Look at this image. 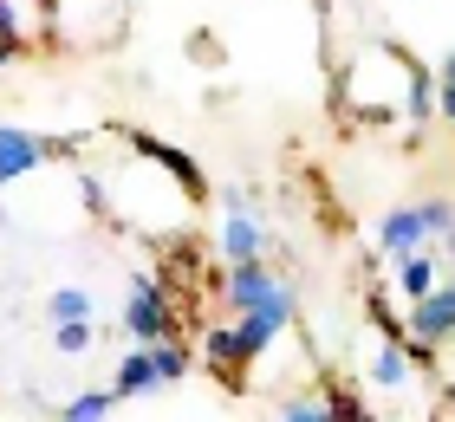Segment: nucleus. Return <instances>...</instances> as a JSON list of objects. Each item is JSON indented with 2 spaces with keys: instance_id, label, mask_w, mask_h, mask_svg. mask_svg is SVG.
<instances>
[{
  "instance_id": "nucleus-1",
  "label": "nucleus",
  "mask_w": 455,
  "mask_h": 422,
  "mask_svg": "<svg viewBox=\"0 0 455 422\" xmlns=\"http://www.w3.org/2000/svg\"><path fill=\"white\" fill-rule=\"evenodd\" d=\"M332 98L351 123L417 137L436 117V78L410 59L397 39H351L332 72Z\"/></svg>"
},
{
  "instance_id": "nucleus-2",
  "label": "nucleus",
  "mask_w": 455,
  "mask_h": 422,
  "mask_svg": "<svg viewBox=\"0 0 455 422\" xmlns=\"http://www.w3.org/2000/svg\"><path fill=\"white\" fill-rule=\"evenodd\" d=\"M351 364H358V377H364V390H378V396H423L429 384H423V357L410 351V338L397 331V319H371V325H358V338H351Z\"/></svg>"
},
{
  "instance_id": "nucleus-3",
  "label": "nucleus",
  "mask_w": 455,
  "mask_h": 422,
  "mask_svg": "<svg viewBox=\"0 0 455 422\" xmlns=\"http://www.w3.org/2000/svg\"><path fill=\"white\" fill-rule=\"evenodd\" d=\"M455 235V195L429 188V195H410V202H390L378 221H371V253L378 260H403V253H423V247H443Z\"/></svg>"
},
{
  "instance_id": "nucleus-4",
  "label": "nucleus",
  "mask_w": 455,
  "mask_h": 422,
  "mask_svg": "<svg viewBox=\"0 0 455 422\" xmlns=\"http://www.w3.org/2000/svg\"><path fill=\"white\" fill-rule=\"evenodd\" d=\"M215 299L228 312H267V319H280V325H299V312H306L299 280H293V273H280L274 260H235V267H221Z\"/></svg>"
},
{
  "instance_id": "nucleus-5",
  "label": "nucleus",
  "mask_w": 455,
  "mask_h": 422,
  "mask_svg": "<svg viewBox=\"0 0 455 422\" xmlns=\"http://www.w3.org/2000/svg\"><path fill=\"white\" fill-rule=\"evenodd\" d=\"M209 253L221 267H235V260H274V221L260 215L254 188H241V182L221 188V202L209 215Z\"/></svg>"
},
{
  "instance_id": "nucleus-6",
  "label": "nucleus",
  "mask_w": 455,
  "mask_h": 422,
  "mask_svg": "<svg viewBox=\"0 0 455 422\" xmlns=\"http://www.w3.org/2000/svg\"><path fill=\"white\" fill-rule=\"evenodd\" d=\"M182 292L163 280L156 267H131L124 273V306H117V331L131 345H150V338H176L182 331Z\"/></svg>"
},
{
  "instance_id": "nucleus-7",
  "label": "nucleus",
  "mask_w": 455,
  "mask_h": 422,
  "mask_svg": "<svg viewBox=\"0 0 455 422\" xmlns=\"http://www.w3.org/2000/svg\"><path fill=\"white\" fill-rule=\"evenodd\" d=\"M397 331L410 338V351H417L423 364H436V357L449 351V338H455V260H449V273L423 292V299H410L397 312Z\"/></svg>"
},
{
  "instance_id": "nucleus-8",
  "label": "nucleus",
  "mask_w": 455,
  "mask_h": 422,
  "mask_svg": "<svg viewBox=\"0 0 455 422\" xmlns=\"http://www.w3.org/2000/svg\"><path fill=\"white\" fill-rule=\"evenodd\" d=\"M52 156H66V143L46 131H27V123H0V188H13L20 176L46 169Z\"/></svg>"
},
{
  "instance_id": "nucleus-9",
  "label": "nucleus",
  "mask_w": 455,
  "mask_h": 422,
  "mask_svg": "<svg viewBox=\"0 0 455 422\" xmlns=\"http://www.w3.org/2000/svg\"><path fill=\"white\" fill-rule=\"evenodd\" d=\"M0 27L20 39V52L46 46V39H59V7L52 0H0Z\"/></svg>"
},
{
  "instance_id": "nucleus-10",
  "label": "nucleus",
  "mask_w": 455,
  "mask_h": 422,
  "mask_svg": "<svg viewBox=\"0 0 455 422\" xmlns=\"http://www.w3.org/2000/svg\"><path fill=\"white\" fill-rule=\"evenodd\" d=\"M111 390L124 396V403H131V396H156V390H163V377H156V357H150V345H131V351H117Z\"/></svg>"
},
{
  "instance_id": "nucleus-11",
  "label": "nucleus",
  "mask_w": 455,
  "mask_h": 422,
  "mask_svg": "<svg viewBox=\"0 0 455 422\" xmlns=\"http://www.w3.org/2000/svg\"><path fill=\"white\" fill-rule=\"evenodd\" d=\"M46 325H59V319H98V292L92 286H78V280H66V286H52L46 292Z\"/></svg>"
},
{
  "instance_id": "nucleus-12",
  "label": "nucleus",
  "mask_w": 455,
  "mask_h": 422,
  "mask_svg": "<svg viewBox=\"0 0 455 422\" xmlns=\"http://www.w3.org/2000/svg\"><path fill=\"white\" fill-rule=\"evenodd\" d=\"M117 403H124V396L111 384H92V390H72L66 403H59V416H66V422H105V416H117Z\"/></svg>"
},
{
  "instance_id": "nucleus-13",
  "label": "nucleus",
  "mask_w": 455,
  "mask_h": 422,
  "mask_svg": "<svg viewBox=\"0 0 455 422\" xmlns=\"http://www.w3.org/2000/svg\"><path fill=\"white\" fill-rule=\"evenodd\" d=\"M98 345V319H59L52 325V351L59 357H85Z\"/></svg>"
},
{
  "instance_id": "nucleus-14",
  "label": "nucleus",
  "mask_w": 455,
  "mask_h": 422,
  "mask_svg": "<svg viewBox=\"0 0 455 422\" xmlns=\"http://www.w3.org/2000/svg\"><path fill=\"white\" fill-rule=\"evenodd\" d=\"M436 117L455 131V78H436Z\"/></svg>"
},
{
  "instance_id": "nucleus-15",
  "label": "nucleus",
  "mask_w": 455,
  "mask_h": 422,
  "mask_svg": "<svg viewBox=\"0 0 455 422\" xmlns=\"http://www.w3.org/2000/svg\"><path fill=\"white\" fill-rule=\"evenodd\" d=\"M436 78H455V52H449V59H443V72H436Z\"/></svg>"
}]
</instances>
